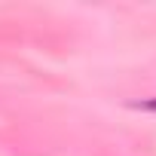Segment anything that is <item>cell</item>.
<instances>
[{
	"label": "cell",
	"mask_w": 156,
	"mask_h": 156,
	"mask_svg": "<svg viewBox=\"0 0 156 156\" xmlns=\"http://www.w3.org/2000/svg\"><path fill=\"white\" fill-rule=\"evenodd\" d=\"M138 107H144V110H156V101H141Z\"/></svg>",
	"instance_id": "obj_1"
}]
</instances>
